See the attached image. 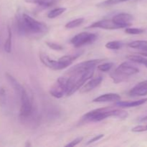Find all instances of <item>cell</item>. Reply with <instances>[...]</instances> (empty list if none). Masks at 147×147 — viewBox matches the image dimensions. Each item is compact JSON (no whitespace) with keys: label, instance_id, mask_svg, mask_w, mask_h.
<instances>
[{"label":"cell","instance_id":"36","mask_svg":"<svg viewBox=\"0 0 147 147\" xmlns=\"http://www.w3.org/2000/svg\"><path fill=\"white\" fill-rule=\"evenodd\" d=\"M146 129H147V125L146 126Z\"/></svg>","mask_w":147,"mask_h":147},{"label":"cell","instance_id":"8","mask_svg":"<svg viewBox=\"0 0 147 147\" xmlns=\"http://www.w3.org/2000/svg\"><path fill=\"white\" fill-rule=\"evenodd\" d=\"M87 28H100L104 30H119L125 28L124 26L119 24L113 21V20H103L100 21L95 22L90 24Z\"/></svg>","mask_w":147,"mask_h":147},{"label":"cell","instance_id":"24","mask_svg":"<svg viewBox=\"0 0 147 147\" xmlns=\"http://www.w3.org/2000/svg\"><path fill=\"white\" fill-rule=\"evenodd\" d=\"M113 67V63H103V64L98 65L97 68L98 70H100V71L101 72H108V71H110V70Z\"/></svg>","mask_w":147,"mask_h":147},{"label":"cell","instance_id":"34","mask_svg":"<svg viewBox=\"0 0 147 147\" xmlns=\"http://www.w3.org/2000/svg\"><path fill=\"white\" fill-rule=\"evenodd\" d=\"M129 1V0H120V2H123V1Z\"/></svg>","mask_w":147,"mask_h":147},{"label":"cell","instance_id":"2","mask_svg":"<svg viewBox=\"0 0 147 147\" xmlns=\"http://www.w3.org/2000/svg\"><path fill=\"white\" fill-rule=\"evenodd\" d=\"M126 116V111L122 109H113L111 107H105L95 109L88 112L83 116V120L86 122H98L106 118L116 117L123 119Z\"/></svg>","mask_w":147,"mask_h":147},{"label":"cell","instance_id":"17","mask_svg":"<svg viewBox=\"0 0 147 147\" xmlns=\"http://www.w3.org/2000/svg\"><path fill=\"white\" fill-rule=\"evenodd\" d=\"M7 30H8V36L4 43V48L6 53H10L11 51V44H12V32L10 27H7Z\"/></svg>","mask_w":147,"mask_h":147},{"label":"cell","instance_id":"11","mask_svg":"<svg viewBox=\"0 0 147 147\" xmlns=\"http://www.w3.org/2000/svg\"><path fill=\"white\" fill-rule=\"evenodd\" d=\"M103 81V78L101 76L99 77H96L95 78L91 79L89 80L87 83L83 85L81 88H80V93H86L88 92L91 91L93 89L96 88V87L99 86Z\"/></svg>","mask_w":147,"mask_h":147},{"label":"cell","instance_id":"33","mask_svg":"<svg viewBox=\"0 0 147 147\" xmlns=\"http://www.w3.org/2000/svg\"><path fill=\"white\" fill-rule=\"evenodd\" d=\"M138 84L142 85V86H146V87H147V80H144V81L141 82V83H138Z\"/></svg>","mask_w":147,"mask_h":147},{"label":"cell","instance_id":"29","mask_svg":"<svg viewBox=\"0 0 147 147\" xmlns=\"http://www.w3.org/2000/svg\"><path fill=\"white\" fill-rule=\"evenodd\" d=\"M146 131L147 129L146 126H143V125H139V126H135V127H134L133 129H131L132 132H137V133Z\"/></svg>","mask_w":147,"mask_h":147},{"label":"cell","instance_id":"32","mask_svg":"<svg viewBox=\"0 0 147 147\" xmlns=\"http://www.w3.org/2000/svg\"><path fill=\"white\" fill-rule=\"evenodd\" d=\"M5 94V90L3 88L0 87V96H2Z\"/></svg>","mask_w":147,"mask_h":147},{"label":"cell","instance_id":"23","mask_svg":"<svg viewBox=\"0 0 147 147\" xmlns=\"http://www.w3.org/2000/svg\"><path fill=\"white\" fill-rule=\"evenodd\" d=\"M127 59H129L130 61L134 62V63H139V64L146 65L147 63V59L144 58L141 55H128Z\"/></svg>","mask_w":147,"mask_h":147},{"label":"cell","instance_id":"27","mask_svg":"<svg viewBox=\"0 0 147 147\" xmlns=\"http://www.w3.org/2000/svg\"><path fill=\"white\" fill-rule=\"evenodd\" d=\"M119 2H120V0H106V1H103V2L99 3L97 6L99 7H106L113 5V4H115Z\"/></svg>","mask_w":147,"mask_h":147},{"label":"cell","instance_id":"12","mask_svg":"<svg viewBox=\"0 0 147 147\" xmlns=\"http://www.w3.org/2000/svg\"><path fill=\"white\" fill-rule=\"evenodd\" d=\"M121 100V96L117 93H106L93 99L94 103H106V102H117Z\"/></svg>","mask_w":147,"mask_h":147},{"label":"cell","instance_id":"9","mask_svg":"<svg viewBox=\"0 0 147 147\" xmlns=\"http://www.w3.org/2000/svg\"><path fill=\"white\" fill-rule=\"evenodd\" d=\"M40 59L44 65H45L48 68L52 69V70H60L65 68V67L63 65L61 62L59 61V60H52L45 53H40Z\"/></svg>","mask_w":147,"mask_h":147},{"label":"cell","instance_id":"14","mask_svg":"<svg viewBox=\"0 0 147 147\" xmlns=\"http://www.w3.org/2000/svg\"><path fill=\"white\" fill-rule=\"evenodd\" d=\"M147 102V98H146L140 99L137 100H133V101H117L116 106L121 108H131L136 107V106H142Z\"/></svg>","mask_w":147,"mask_h":147},{"label":"cell","instance_id":"22","mask_svg":"<svg viewBox=\"0 0 147 147\" xmlns=\"http://www.w3.org/2000/svg\"><path fill=\"white\" fill-rule=\"evenodd\" d=\"M123 45V43L121 41H118V40H115V41H111L109 42L106 44V47L109 50H119L121 48Z\"/></svg>","mask_w":147,"mask_h":147},{"label":"cell","instance_id":"25","mask_svg":"<svg viewBox=\"0 0 147 147\" xmlns=\"http://www.w3.org/2000/svg\"><path fill=\"white\" fill-rule=\"evenodd\" d=\"M144 32L143 29L133 28V27H126L125 29V32L129 34H140Z\"/></svg>","mask_w":147,"mask_h":147},{"label":"cell","instance_id":"5","mask_svg":"<svg viewBox=\"0 0 147 147\" xmlns=\"http://www.w3.org/2000/svg\"><path fill=\"white\" fill-rule=\"evenodd\" d=\"M20 97L21 100L20 116L22 119H27L32 113V103L27 90L24 88H23Z\"/></svg>","mask_w":147,"mask_h":147},{"label":"cell","instance_id":"20","mask_svg":"<svg viewBox=\"0 0 147 147\" xmlns=\"http://www.w3.org/2000/svg\"><path fill=\"white\" fill-rule=\"evenodd\" d=\"M65 11L66 8H65V7H57V8L53 9L51 11H49V13L47 14V17L50 19L56 18V17H59L62 14H63Z\"/></svg>","mask_w":147,"mask_h":147},{"label":"cell","instance_id":"13","mask_svg":"<svg viewBox=\"0 0 147 147\" xmlns=\"http://www.w3.org/2000/svg\"><path fill=\"white\" fill-rule=\"evenodd\" d=\"M5 76L7 80H8L9 84L11 85V87H12L13 89L15 90V92L17 93V95L20 96V95L22 93V90L23 88L24 87H23V86L19 83V81L15 78L13 77V76H11V74H9V73H6Z\"/></svg>","mask_w":147,"mask_h":147},{"label":"cell","instance_id":"26","mask_svg":"<svg viewBox=\"0 0 147 147\" xmlns=\"http://www.w3.org/2000/svg\"><path fill=\"white\" fill-rule=\"evenodd\" d=\"M45 43L50 48H51L53 50L60 51V50H62L63 49V46L60 45V44H57V43L53 42H46Z\"/></svg>","mask_w":147,"mask_h":147},{"label":"cell","instance_id":"18","mask_svg":"<svg viewBox=\"0 0 147 147\" xmlns=\"http://www.w3.org/2000/svg\"><path fill=\"white\" fill-rule=\"evenodd\" d=\"M55 1L56 0H25L26 2L36 4L43 7H50L55 2Z\"/></svg>","mask_w":147,"mask_h":147},{"label":"cell","instance_id":"10","mask_svg":"<svg viewBox=\"0 0 147 147\" xmlns=\"http://www.w3.org/2000/svg\"><path fill=\"white\" fill-rule=\"evenodd\" d=\"M112 20L118 24L124 26L126 28L127 27L131 25V22L134 20V17L131 14L128 13H119L116 14Z\"/></svg>","mask_w":147,"mask_h":147},{"label":"cell","instance_id":"7","mask_svg":"<svg viewBox=\"0 0 147 147\" xmlns=\"http://www.w3.org/2000/svg\"><path fill=\"white\" fill-rule=\"evenodd\" d=\"M101 61L102 60L98 59V60H91L82 62V63H78V64L72 67L67 73L68 75L73 74V73H83V72L89 70V69L92 68V67H96V65H98Z\"/></svg>","mask_w":147,"mask_h":147},{"label":"cell","instance_id":"30","mask_svg":"<svg viewBox=\"0 0 147 147\" xmlns=\"http://www.w3.org/2000/svg\"><path fill=\"white\" fill-rule=\"evenodd\" d=\"M104 136V135L103 134H99V135H97V136H95L93 138V139H90V140L88 141V142L86 143V145H89V144H91L94 143V142H98V140H100V139H101Z\"/></svg>","mask_w":147,"mask_h":147},{"label":"cell","instance_id":"16","mask_svg":"<svg viewBox=\"0 0 147 147\" xmlns=\"http://www.w3.org/2000/svg\"><path fill=\"white\" fill-rule=\"evenodd\" d=\"M80 53H78L76 55H65L63 57L59 58V61L61 62L63 64V65L65 67H68L70 65L73 63V62L76 59H77L78 57H80Z\"/></svg>","mask_w":147,"mask_h":147},{"label":"cell","instance_id":"15","mask_svg":"<svg viewBox=\"0 0 147 147\" xmlns=\"http://www.w3.org/2000/svg\"><path fill=\"white\" fill-rule=\"evenodd\" d=\"M131 96H144L147 95V87L137 84L135 87L131 88L129 93Z\"/></svg>","mask_w":147,"mask_h":147},{"label":"cell","instance_id":"21","mask_svg":"<svg viewBox=\"0 0 147 147\" xmlns=\"http://www.w3.org/2000/svg\"><path fill=\"white\" fill-rule=\"evenodd\" d=\"M84 18H78L76 20H73L72 21L69 22L65 24V28L67 29H73L76 27H79L84 22Z\"/></svg>","mask_w":147,"mask_h":147},{"label":"cell","instance_id":"4","mask_svg":"<svg viewBox=\"0 0 147 147\" xmlns=\"http://www.w3.org/2000/svg\"><path fill=\"white\" fill-rule=\"evenodd\" d=\"M68 90V77H60L50 89V93L56 98H61L67 95Z\"/></svg>","mask_w":147,"mask_h":147},{"label":"cell","instance_id":"1","mask_svg":"<svg viewBox=\"0 0 147 147\" xmlns=\"http://www.w3.org/2000/svg\"><path fill=\"white\" fill-rule=\"evenodd\" d=\"M17 27L18 32L22 35H38L48 32V27L45 24L27 14L17 16Z\"/></svg>","mask_w":147,"mask_h":147},{"label":"cell","instance_id":"6","mask_svg":"<svg viewBox=\"0 0 147 147\" xmlns=\"http://www.w3.org/2000/svg\"><path fill=\"white\" fill-rule=\"evenodd\" d=\"M97 37L98 35L95 33L83 32L74 36L70 40V42L75 47H80L82 46L93 43L97 40Z\"/></svg>","mask_w":147,"mask_h":147},{"label":"cell","instance_id":"19","mask_svg":"<svg viewBox=\"0 0 147 147\" xmlns=\"http://www.w3.org/2000/svg\"><path fill=\"white\" fill-rule=\"evenodd\" d=\"M128 45L131 48L141 50L147 47V41L146 40H136V41L130 42Z\"/></svg>","mask_w":147,"mask_h":147},{"label":"cell","instance_id":"3","mask_svg":"<svg viewBox=\"0 0 147 147\" xmlns=\"http://www.w3.org/2000/svg\"><path fill=\"white\" fill-rule=\"evenodd\" d=\"M139 73V69L133 65L129 62L121 63L117 68L111 74V77L115 83H121L127 80L130 76Z\"/></svg>","mask_w":147,"mask_h":147},{"label":"cell","instance_id":"35","mask_svg":"<svg viewBox=\"0 0 147 147\" xmlns=\"http://www.w3.org/2000/svg\"><path fill=\"white\" fill-rule=\"evenodd\" d=\"M145 66H146V68H147V63H146V65H145Z\"/></svg>","mask_w":147,"mask_h":147},{"label":"cell","instance_id":"31","mask_svg":"<svg viewBox=\"0 0 147 147\" xmlns=\"http://www.w3.org/2000/svg\"><path fill=\"white\" fill-rule=\"evenodd\" d=\"M139 54H140L141 55H143V56H145V57H147V47L143 49V50H139Z\"/></svg>","mask_w":147,"mask_h":147},{"label":"cell","instance_id":"28","mask_svg":"<svg viewBox=\"0 0 147 147\" xmlns=\"http://www.w3.org/2000/svg\"><path fill=\"white\" fill-rule=\"evenodd\" d=\"M83 137H82V136H80V137L76 138V139H74V140H73L72 142H70V143H68L67 144H66L65 146H76V145H78V144H80V142L83 141Z\"/></svg>","mask_w":147,"mask_h":147}]
</instances>
